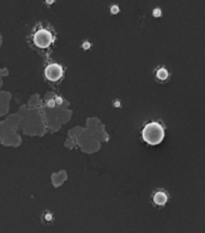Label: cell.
<instances>
[{
    "mask_svg": "<svg viewBox=\"0 0 205 233\" xmlns=\"http://www.w3.org/2000/svg\"><path fill=\"white\" fill-rule=\"evenodd\" d=\"M160 14H161V12H160V10H155V12H154V14H155V16H160Z\"/></svg>",
    "mask_w": 205,
    "mask_h": 233,
    "instance_id": "cell-6",
    "label": "cell"
},
{
    "mask_svg": "<svg viewBox=\"0 0 205 233\" xmlns=\"http://www.w3.org/2000/svg\"><path fill=\"white\" fill-rule=\"evenodd\" d=\"M154 199H155V203L162 206V204H164V203L167 202V196H166V193H163V192H157V193L155 195Z\"/></svg>",
    "mask_w": 205,
    "mask_h": 233,
    "instance_id": "cell-4",
    "label": "cell"
},
{
    "mask_svg": "<svg viewBox=\"0 0 205 233\" xmlns=\"http://www.w3.org/2000/svg\"><path fill=\"white\" fill-rule=\"evenodd\" d=\"M61 76L62 69L56 64H52L46 69V77L49 81H58L59 78H61Z\"/></svg>",
    "mask_w": 205,
    "mask_h": 233,
    "instance_id": "cell-3",
    "label": "cell"
},
{
    "mask_svg": "<svg viewBox=\"0 0 205 233\" xmlns=\"http://www.w3.org/2000/svg\"><path fill=\"white\" fill-rule=\"evenodd\" d=\"M164 136V131L162 126L157 123H150L148 124L143 130V138L145 142H148L151 145L158 144Z\"/></svg>",
    "mask_w": 205,
    "mask_h": 233,
    "instance_id": "cell-1",
    "label": "cell"
},
{
    "mask_svg": "<svg viewBox=\"0 0 205 233\" xmlns=\"http://www.w3.org/2000/svg\"><path fill=\"white\" fill-rule=\"evenodd\" d=\"M46 219H47V220H50V219H52V216H50V215L48 214V215H46Z\"/></svg>",
    "mask_w": 205,
    "mask_h": 233,
    "instance_id": "cell-9",
    "label": "cell"
},
{
    "mask_svg": "<svg viewBox=\"0 0 205 233\" xmlns=\"http://www.w3.org/2000/svg\"><path fill=\"white\" fill-rule=\"evenodd\" d=\"M34 42L36 46L41 48H46L48 47L52 42H53V36L52 34L48 31V30H39L34 36Z\"/></svg>",
    "mask_w": 205,
    "mask_h": 233,
    "instance_id": "cell-2",
    "label": "cell"
},
{
    "mask_svg": "<svg viewBox=\"0 0 205 233\" xmlns=\"http://www.w3.org/2000/svg\"><path fill=\"white\" fill-rule=\"evenodd\" d=\"M48 105H49L50 107H53V106H54V101H49V102H48Z\"/></svg>",
    "mask_w": 205,
    "mask_h": 233,
    "instance_id": "cell-8",
    "label": "cell"
},
{
    "mask_svg": "<svg viewBox=\"0 0 205 233\" xmlns=\"http://www.w3.org/2000/svg\"><path fill=\"white\" fill-rule=\"evenodd\" d=\"M112 10H113V14H116V12H118V7H116V6H114Z\"/></svg>",
    "mask_w": 205,
    "mask_h": 233,
    "instance_id": "cell-7",
    "label": "cell"
},
{
    "mask_svg": "<svg viewBox=\"0 0 205 233\" xmlns=\"http://www.w3.org/2000/svg\"><path fill=\"white\" fill-rule=\"evenodd\" d=\"M157 78H160V79H167L168 78V71L166 69H160L157 71Z\"/></svg>",
    "mask_w": 205,
    "mask_h": 233,
    "instance_id": "cell-5",
    "label": "cell"
}]
</instances>
